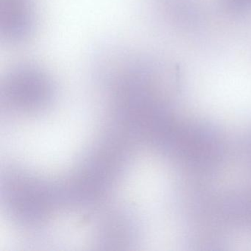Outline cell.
<instances>
[{
  "instance_id": "obj_4",
  "label": "cell",
  "mask_w": 251,
  "mask_h": 251,
  "mask_svg": "<svg viewBox=\"0 0 251 251\" xmlns=\"http://www.w3.org/2000/svg\"><path fill=\"white\" fill-rule=\"evenodd\" d=\"M219 2L229 14H242L251 10V0H219Z\"/></svg>"
},
{
  "instance_id": "obj_3",
  "label": "cell",
  "mask_w": 251,
  "mask_h": 251,
  "mask_svg": "<svg viewBox=\"0 0 251 251\" xmlns=\"http://www.w3.org/2000/svg\"><path fill=\"white\" fill-rule=\"evenodd\" d=\"M166 17L178 28L190 30L201 23V11L197 0H158Z\"/></svg>"
},
{
  "instance_id": "obj_2",
  "label": "cell",
  "mask_w": 251,
  "mask_h": 251,
  "mask_svg": "<svg viewBox=\"0 0 251 251\" xmlns=\"http://www.w3.org/2000/svg\"><path fill=\"white\" fill-rule=\"evenodd\" d=\"M32 0H1V30L8 42H20L35 29Z\"/></svg>"
},
{
  "instance_id": "obj_1",
  "label": "cell",
  "mask_w": 251,
  "mask_h": 251,
  "mask_svg": "<svg viewBox=\"0 0 251 251\" xmlns=\"http://www.w3.org/2000/svg\"><path fill=\"white\" fill-rule=\"evenodd\" d=\"M7 96L18 100H40L51 95L53 83L46 72L31 64L17 66L7 75Z\"/></svg>"
}]
</instances>
